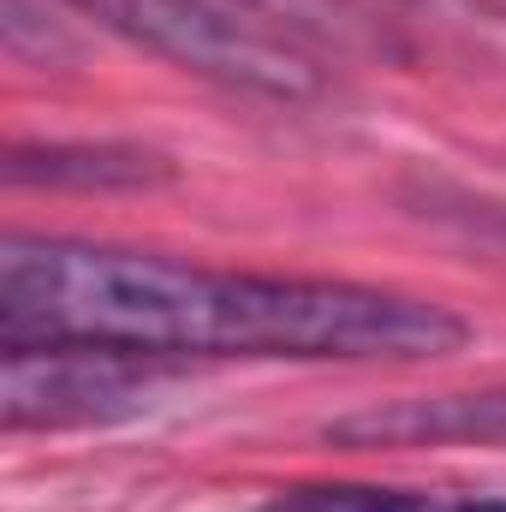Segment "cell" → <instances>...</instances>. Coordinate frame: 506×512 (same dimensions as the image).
I'll use <instances>...</instances> for the list:
<instances>
[{"instance_id":"1","label":"cell","mask_w":506,"mask_h":512,"mask_svg":"<svg viewBox=\"0 0 506 512\" xmlns=\"http://www.w3.org/2000/svg\"><path fill=\"white\" fill-rule=\"evenodd\" d=\"M471 340L435 298L209 268L191 256L30 239L0 245V346H108L131 358H286V364H423Z\"/></svg>"},{"instance_id":"2","label":"cell","mask_w":506,"mask_h":512,"mask_svg":"<svg viewBox=\"0 0 506 512\" xmlns=\"http://www.w3.org/2000/svg\"><path fill=\"white\" fill-rule=\"evenodd\" d=\"M90 24L114 30L120 42L161 54L209 84L268 96V102H310L328 90V66L316 42L262 18L239 0H66Z\"/></svg>"},{"instance_id":"3","label":"cell","mask_w":506,"mask_h":512,"mask_svg":"<svg viewBox=\"0 0 506 512\" xmlns=\"http://www.w3.org/2000/svg\"><path fill=\"white\" fill-rule=\"evenodd\" d=\"M167 364L108 346H6L0 411L6 429H96L155 405Z\"/></svg>"},{"instance_id":"4","label":"cell","mask_w":506,"mask_h":512,"mask_svg":"<svg viewBox=\"0 0 506 512\" xmlns=\"http://www.w3.org/2000/svg\"><path fill=\"white\" fill-rule=\"evenodd\" d=\"M340 447H506V387L489 393H435V399H393L364 405L328 423Z\"/></svg>"},{"instance_id":"5","label":"cell","mask_w":506,"mask_h":512,"mask_svg":"<svg viewBox=\"0 0 506 512\" xmlns=\"http://www.w3.org/2000/svg\"><path fill=\"white\" fill-rule=\"evenodd\" d=\"M12 185H155L167 179V161L131 143H18L6 155Z\"/></svg>"},{"instance_id":"6","label":"cell","mask_w":506,"mask_h":512,"mask_svg":"<svg viewBox=\"0 0 506 512\" xmlns=\"http://www.w3.org/2000/svg\"><path fill=\"white\" fill-rule=\"evenodd\" d=\"M256 512H447L429 495L411 489H381V483H298L268 495Z\"/></svg>"},{"instance_id":"7","label":"cell","mask_w":506,"mask_h":512,"mask_svg":"<svg viewBox=\"0 0 506 512\" xmlns=\"http://www.w3.org/2000/svg\"><path fill=\"white\" fill-rule=\"evenodd\" d=\"M447 512H506V501H465V507H447Z\"/></svg>"}]
</instances>
